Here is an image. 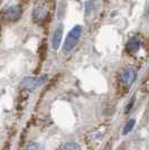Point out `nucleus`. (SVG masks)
Segmentation results:
<instances>
[{"label":"nucleus","instance_id":"obj_5","mask_svg":"<svg viewBox=\"0 0 149 150\" xmlns=\"http://www.w3.org/2000/svg\"><path fill=\"white\" fill-rule=\"evenodd\" d=\"M137 79V73L136 71L132 67H127L122 71L121 73V82L126 84V85H132Z\"/></svg>","mask_w":149,"mask_h":150},{"label":"nucleus","instance_id":"obj_9","mask_svg":"<svg viewBox=\"0 0 149 150\" xmlns=\"http://www.w3.org/2000/svg\"><path fill=\"white\" fill-rule=\"evenodd\" d=\"M46 53H47V46H46V40H43L42 44L39 46V50H38V54H39V57L40 59H44L45 56H46Z\"/></svg>","mask_w":149,"mask_h":150},{"label":"nucleus","instance_id":"obj_11","mask_svg":"<svg viewBox=\"0 0 149 150\" xmlns=\"http://www.w3.org/2000/svg\"><path fill=\"white\" fill-rule=\"evenodd\" d=\"M25 150H44V148L37 142H31L26 147Z\"/></svg>","mask_w":149,"mask_h":150},{"label":"nucleus","instance_id":"obj_6","mask_svg":"<svg viewBox=\"0 0 149 150\" xmlns=\"http://www.w3.org/2000/svg\"><path fill=\"white\" fill-rule=\"evenodd\" d=\"M62 37H63V29L62 27H58L56 28L54 34H53V38H52V45H53V48L54 50H57L61 45V42H62Z\"/></svg>","mask_w":149,"mask_h":150},{"label":"nucleus","instance_id":"obj_3","mask_svg":"<svg viewBox=\"0 0 149 150\" xmlns=\"http://www.w3.org/2000/svg\"><path fill=\"white\" fill-rule=\"evenodd\" d=\"M23 16V7L20 5H13L8 7L4 13V18L8 23H16Z\"/></svg>","mask_w":149,"mask_h":150},{"label":"nucleus","instance_id":"obj_12","mask_svg":"<svg viewBox=\"0 0 149 150\" xmlns=\"http://www.w3.org/2000/svg\"><path fill=\"white\" fill-rule=\"evenodd\" d=\"M133 102H135V98H132V100L130 101V103L127 105V108H126V113H128L130 111V109L132 108V105H133Z\"/></svg>","mask_w":149,"mask_h":150},{"label":"nucleus","instance_id":"obj_8","mask_svg":"<svg viewBox=\"0 0 149 150\" xmlns=\"http://www.w3.org/2000/svg\"><path fill=\"white\" fill-rule=\"evenodd\" d=\"M135 123H136V121H135V119H130L127 123H126V125L123 127V131H122V134H128L129 132H131V130L133 129V127H135Z\"/></svg>","mask_w":149,"mask_h":150},{"label":"nucleus","instance_id":"obj_7","mask_svg":"<svg viewBox=\"0 0 149 150\" xmlns=\"http://www.w3.org/2000/svg\"><path fill=\"white\" fill-rule=\"evenodd\" d=\"M140 48V40L138 38L133 37L131 38L130 40L127 43V50L128 53L130 54H133V53H137Z\"/></svg>","mask_w":149,"mask_h":150},{"label":"nucleus","instance_id":"obj_10","mask_svg":"<svg viewBox=\"0 0 149 150\" xmlns=\"http://www.w3.org/2000/svg\"><path fill=\"white\" fill-rule=\"evenodd\" d=\"M64 150H81V147L75 142H68L64 146Z\"/></svg>","mask_w":149,"mask_h":150},{"label":"nucleus","instance_id":"obj_4","mask_svg":"<svg viewBox=\"0 0 149 150\" xmlns=\"http://www.w3.org/2000/svg\"><path fill=\"white\" fill-rule=\"evenodd\" d=\"M46 79H47L46 75L39 76V77H26L24 79V81L20 83V88L25 91H34L40 84H43Z\"/></svg>","mask_w":149,"mask_h":150},{"label":"nucleus","instance_id":"obj_1","mask_svg":"<svg viewBox=\"0 0 149 150\" xmlns=\"http://www.w3.org/2000/svg\"><path fill=\"white\" fill-rule=\"evenodd\" d=\"M33 21L37 25H44L50 20V7L45 4H37L33 9Z\"/></svg>","mask_w":149,"mask_h":150},{"label":"nucleus","instance_id":"obj_2","mask_svg":"<svg viewBox=\"0 0 149 150\" xmlns=\"http://www.w3.org/2000/svg\"><path fill=\"white\" fill-rule=\"evenodd\" d=\"M81 34H82V27L80 25L74 26L71 30L68 31L66 39L64 42V50L70 52V50H73L75 46H76V44L79 43L80 37H81Z\"/></svg>","mask_w":149,"mask_h":150}]
</instances>
